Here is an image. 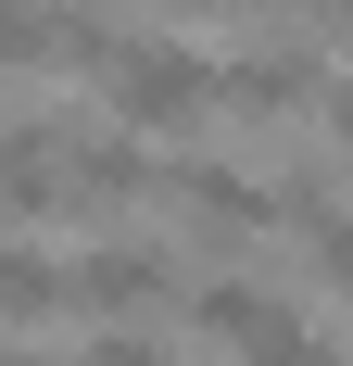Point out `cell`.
<instances>
[{
    "label": "cell",
    "mask_w": 353,
    "mask_h": 366,
    "mask_svg": "<svg viewBox=\"0 0 353 366\" xmlns=\"http://www.w3.org/2000/svg\"><path fill=\"white\" fill-rule=\"evenodd\" d=\"M89 114H114V127H139V139H189L202 114H227V64H202V51H176V38H114L101 89H89Z\"/></svg>",
    "instance_id": "cell-1"
},
{
    "label": "cell",
    "mask_w": 353,
    "mask_h": 366,
    "mask_svg": "<svg viewBox=\"0 0 353 366\" xmlns=\"http://www.w3.org/2000/svg\"><path fill=\"white\" fill-rule=\"evenodd\" d=\"M164 202L189 215V240H202V253H252V240H278V227H290V189L240 177V164H176Z\"/></svg>",
    "instance_id": "cell-2"
},
{
    "label": "cell",
    "mask_w": 353,
    "mask_h": 366,
    "mask_svg": "<svg viewBox=\"0 0 353 366\" xmlns=\"http://www.w3.org/2000/svg\"><path fill=\"white\" fill-rule=\"evenodd\" d=\"M189 329H202V341H227L240 366H303V354H316L303 303L252 291V278H202V291H189Z\"/></svg>",
    "instance_id": "cell-3"
},
{
    "label": "cell",
    "mask_w": 353,
    "mask_h": 366,
    "mask_svg": "<svg viewBox=\"0 0 353 366\" xmlns=\"http://www.w3.org/2000/svg\"><path fill=\"white\" fill-rule=\"evenodd\" d=\"M164 291H176L164 240H89V253H76V316H151Z\"/></svg>",
    "instance_id": "cell-4"
},
{
    "label": "cell",
    "mask_w": 353,
    "mask_h": 366,
    "mask_svg": "<svg viewBox=\"0 0 353 366\" xmlns=\"http://www.w3.org/2000/svg\"><path fill=\"white\" fill-rule=\"evenodd\" d=\"M76 366H176V354H164L151 329H89V354H76Z\"/></svg>",
    "instance_id": "cell-5"
},
{
    "label": "cell",
    "mask_w": 353,
    "mask_h": 366,
    "mask_svg": "<svg viewBox=\"0 0 353 366\" xmlns=\"http://www.w3.org/2000/svg\"><path fill=\"white\" fill-rule=\"evenodd\" d=\"M316 127H328V164L353 177V76H328V102H316Z\"/></svg>",
    "instance_id": "cell-6"
},
{
    "label": "cell",
    "mask_w": 353,
    "mask_h": 366,
    "mask_svg": "<svg viewBox=\"0 0 353 366\" xmlns=\"http://www.w3.org/2000/svg\"><path fill=\"white\" fill-rule=\"evenodd\" d=\"M13 366H76V354H51V341H13Z\"/></svg>",
    "instance_id": "cell-7"
},
{
    "label": "cell",
    "mask_w": 353,
    "mask_h": 366,
    "mask_svg": "<svg viewBox=\"0 0 353 366\" xmlns=\"http://www.w3.org/2000/svg\"><path fill=\"white\" fill-rule=\"evenodd\" d=\"M303 13H328V26H353V0H303Z\"/></svg>",
    "instance_id": "cell-8"
},
{
    "label": "cell",
    "mask_w": 353,
    "mask_h": 366,
    "mask_svg": "<svg viewBox=\"0 0 353 366\" xmlns=\"http://www.w3.org/2000/svg\"><path fill=\"white\" fill-rule=\"evenodd\" d=\"M303 366H341V354H328V341H316V354H303Z\"/></svg>",
    "instance_id": "cell-9"
}]
</instances>
